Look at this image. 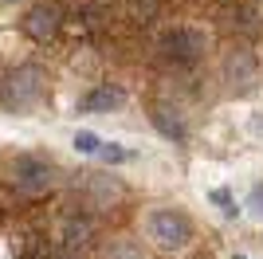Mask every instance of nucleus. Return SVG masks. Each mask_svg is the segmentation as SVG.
<instances>
[{"mask_svg":"<svg viewBox=\"0 0 263 259\" xmlns=\"http://www.w3.org/2000/svg\"><path fill=\"white\" fill-rule=\"evenodd\" d=\"M149 122L157 126V134H161V138L177 141V145H181V141L189 138V126L181 122V114H173V110H169V106H161V102H154V106H149Z\"/></svg>","mask_w":263,"mask_h":259,"instance_id":"obj_10","label":"nucleus"},{"mask_svg":"<svg viewBox=\"0 0 263 259\" xmlns=\"http://www.w3.org/2000/svg\"><path fill=\"white\" fill-rule=\"evenodd\" d=\"M95 239V216L90 212H67L59 232H55V248L59 255H83Z\"/></svg>","mask_w":263,"mask_h":259,"instance_id":"obj_5","label":"nucleus"},{"mask_svg":"<svg viewBox=\"0 0 263 259\" xmlns=\"http://www.w3.org/2000/svg\"><path fill=\"white\" fill-rule=\"evenodd\" d=\"M122 102H126V90L122 86H95V90H87V95L79 98V114H110V110H118Z\"/></svg>","mask_w":263,"mask_h":259,"instance_id":"obj_8","label":"nucleus"},{"mask_svg":"<svg viewBox=\"0 0 263 259\" xmlns=\"http://www.w3.org/2000/svg\"><path fill=\"white\" fill-rule=\"evenodd\" d=\"M232 259H248V255H243V251H236V255H232Z\"/></svg>","mask_w":263,"mask_h":259,"instance_id":"obj_17","label":"nucleus"},{"mask_svg":"<svg viewBox=\"0 0 263 259\" xmlns=\"http://www.w3.org/2000/svg\"><path fill=\"white\" fill-rule=\"evenodd\" d=\"M83 196H87L90 208H114V200L122 196V181H118V177H110V173H87Z\"/></svg>","mask_w":263,"mask_h":259,"instance_id":"obj_7","label":"nucleus"},{"mask_svg":"<svg viewBox=\"0 0 263 259\" xmlns=\"http://www.w3.org/2000/svg\"><path fill=\"white\" fill-rule=\"evenodd\" d=\"M71 141H75L79 153H90V157H99V150H102V138H99V134H90V130H79Z\"/></svg>","mask_w":263,"mask_h":259,"instance_id":"obj_11","label":"nucleus"},{"mask_svg":"<svg viewBox=\"0 0 263 259\" xmlns=\"http://www.w3.org/2000/svg\"><path fill=\"white\" fill-rule=\"evenodd\" d=\"M24 259H44V248H40V244H32V248L24 251Z\"/></svg>","mask_w":263,"mask_h":259,"instance_id":"obj_16","label":"nucleus"},{"mask_svg":"<svg viewBox=\"0 0 263 259\" xmlns=\"http://www.w3.org/2000/svg\"><path fill=\"white\" fill-rule=\"evenodd\" d=\"M99 161H106V165H122V161H130V150H122V145H106V141H102Z\"/></svg>","mask_w":263,"mask_h":259,"instance_id":"obj_14","label":"nucleus"},{"mask_svg":"<svg viewBox=\"0 0 263 259\" xmlns=\"http://www.w3.org/2000/svg\"><path fill=\"white\" fill-rule=\"evenodd\" d=\"M209 200H212V205H216L224 216H236V212H240V205L232 200V193H228V189H212V193H209Z\"/></svg>","mask_w":263,"mask_h":259,"instance_id":"obj_13","label":"nucleus"},{"mask_svg":"<svg viewBox=\"0 0 263 259\" xmlns=\"http://www.w3.org/2000/svg\"><path fill=\"white\" fill-rule=\"evenodd\" d=\"M157 51H161L165 63H173V67H193L200 55H204V35H200L197 28L177 24V28L161 32V40H157Z\"/></svg>","mask_w":263,"mask_h":259,"instance_id":"obj_4","label":"nucleus"},{"mask_svg":"<svg viewBox=\"0 0 263 259\" xmlns=\"http://www.w3.org/2000/svg\"><path fill=\"white\" fill-rule=\"evenodd\" d=\"M145 236L154 239L161 251H181L193 239V220L181 208H154L145 216Z\"/></svg>","mask_w":263,"mask_h":259,"instance_id":"obj_3","label":"nucleus"},{"mask_svg":"<svg viewBox=\"0 0 263 259\" xmlns=\"http://www.w3.org/2000/svg\"><path fill=\"white\" fill-rule=\"evenodd\" d=\"M106 259H145V255H142V248H134L130 239H118V244L106 248Z\"/></svg>","mask_w":263,"mask_h":259,"instance_id":"obj_12","label":"nucleus"},{"mask_svg":"<svg viewBox=\"0 0 263 259\" xmlns=\"http://www.w3.org/2000/svg\"><path fill=\"white\" fill-rule=\"evenodd\" d=\"M59 259H83V255H59Z\"/></svg>","mask_w":263,"mask_h":259,"instance_id":"obj_18","label":"nucleus"},{"mask_svg":"<svg viewBox=\"0 0 263 259\" xmlns=\"http://www.w3.org/2000/svg\"><path fill=\"white\" fill-rule=\"evenodd\" d=\"M59 24H63V16H59L55 4H35V8L20 20V28H24V35H32L35 43H47L55 32H59Z\"/></svg>","mask_w":263,"mask_h":259,"instance_id":"obj_6","label":"nucleus"},{"mask_svg":"<svg viewBox=\"0 0 263 259\" xmlns=\"http://www.w3.org/2000/svg\"><path fill=\"white\" fill-rule=\"evenodd\" d=\"M47 95V71L40 63H20L0 79V106L4 110H28Z\"/></svg>","mask_w":263,"mask_h":259,"instance_id":"obj_2","label":"nucleus"},{"mask_svg":"<svg viewBox=\"0 0 263 259\" xmlns=\"http://www.w3.org/2000/svg\"><path fill=\"white\" fill-rule=\"evenodd\" d=\"M224 79H228L232 86H248L255 79V55L248 51V47H236V51L224 59Z\"/></svg>","mask_w":263,"mask_h":259,"instance_id":"obj_9","label":"nucleus"},{"mask_svg":"<svg viewBox=\"0 0 263 259\" xmlns=\"http://www.w3.org/2000/svg\"><path fill=\"white\" fill-rule=\"evenodd\" d=\"M248 208H252V216H259L263 220V181L252 184V196H248Z\"/></svg>","mask_w":263,"mask_h":259,"instance_id":"obj_15","label":"nucleus"},{"mask_svg":"<svg viewBox=\"0 0 263 259\" xmlns=\"http://www.w3.org/2000/svg\"><path fill=\"white\" fill-rule=\"evenodd\" d=\"M4 184H8V193L28 196V200L47 196L55 184H59V165H55L51 157H44V153H16L8 161Z\"/></svg>","mask_w":263,"mask_h":259,"instance_id":"obj_1","label":"nucleus"}]
</instances>
